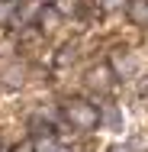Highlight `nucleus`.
I'll return each mask as SVG.
<instances>
[{
    "mask_svg": "<svg viewBox=\"0 0 148 152\" xmlns=\"http://www.w3.org/2000/svg\"><path fill=\"white\" fill-rule=\"evenodd\" d=\"M61 113H64V120L71 123L74 129H97L100 126V110L87 104V100H81V97H71V100H64V107H61Z\"/></svg>",
    "mask_w": 148,
    "mask_h": 152,
    "instance_id": "obj_1",
    "label": "nucleus"
},
{
    "mask_svg": "<svg viewBox=\"0 0 148 152\" xmlns=\"http://www.w3.org/2000/svg\"><path fill=\"white\" fill-rule=\"evenodd\" d=\"M84 84H87L90 91H97V94H106L110 88H113V68H110V65L90 68L87 75H84Z\"/></svg>",
    "mask_w": 148,
    "mask_h": 152,
    "instance_id": "obj_2",
    "label": "nucleus"
},
{
    "mask_svg": "<svg viewBox=\"0 0 148 152\" xmlns=\"http://www.w3.org/2000/svg\"><path fill=\"white\" fill-rule=\"evenodd\" d=\"M35 26L42 32H52L61 26V10L55 3H45V7H39V16H35Z\"/></svg>",
    "mask_w": 148,
    "mask_h": 152,
    "instance_id": "obj_3",
    "label": "nucleus"
},
{
    "mask_svg": "<svg viewBox=\"0 0 148 152\" xmlns=\"http://www.w3.org/2000/svg\"><path fill=\"white\" fill-rule=\"evenodd\" d=\"M126 16H129L135 26H145L148 29V0H129V3H126Z\"/></svg>",
    "mask_w": 148,
    "mask_h": 152,
    "instance_id": "obj_4",
    "label": "nucleus"
},
{
    "mask_svg": "<svg viewBox=\"0 0 148 152\" xmlns=\"http://www.w3.org/2000/svg\"><path fill=\"white\" fill-rule=\"evenodd\" d=\"M23 75H26L23 65H10V68L0 71V81H3V88H19L23 84Z\"/></svg>",
    "mask_w": 148,
    "mask_h": 152,
    "instance_id": "obj_5",
    "label": "nucleus"
},
{
    "mask_svg": "<svg viewBox=\"0 0 148 152\" xmlns=\"http://www.w3.org/2000/svg\"><path fill=\"white\" fill-rule=\"evenodd\" d=\"M110 68H113L116 75H122V78H132L139 65H135V58H132V55H122V52H119L116 58H113V65H110Z\"/></svg>",
    "mask_w": 148,
    "mask_h": 152,
    "instance_id": "obj_6",
    "label": "nucleus"
},
{
    "mask_svg": "<svg viewBox=\"0 0 148 152\" xmlns=\"http://www.w3.org/2000/svg\"><path fill=\"white\" fill-rule=\"evenodd\" d=\"M32 149L35 152H55L58 149V139H55L48 129H45V133H35V136H32Z\"/></svg>",
    "mask_w": 148,
    "mask_h": 152,
    "instance_id": "obj_7",
    "label": "nucleus"
},
{
    "mask_svg": "<svg viewBox=\"0 0 148 152\" xmlns=\"http://www.w3.org/2000/svg\"><path fill=\"white\" fill-rule=\"evenodd\" d=\"M100 120H106L110 126H113V129H116L119 123H122V117H119V110H116V107H106V110L100 113Z\"/></svg>",
    "mask_w": 148,
    "mask_h": 152,
    "instance_id": "obj_8",
    "label": "nucleus"
},
{
    "mask_svg": "<svg viewBox=\"0 0 148 152\" xmlns=\"http://www.w3.org/2000/svg\"><path fill=\"white\" fill-rule=\"evenodd\" d=\"M13 16V0H0V23H10Z\"/></svg>",
    "mask_w": 148,
    "mask_h": 152,
    "instance_id": "obj_9",
    "label": "nucleus"
},
{
    "mask_svg": "<svg viewBox=\"0 0 148 152\" xmlns=\"http://www.w3.org/2000/svg\"><path fill=\"white\" fill-rule=\"evenodd\" d=\"M74 49H77V45H64V49H61V55H58V65H68V61H74V55H77Z\"/></svg>",
    "mask_w": 148,
    "mask_h": 152,
    "instance_id": "obj_10",
    "label": "nucleus"
},
{
    "mask_svg": "<svg viewBox=\"0 0 148 152\" xmlns=\"http://www.w3.org/2000/svg\"><path fill=\"white\" fill-rule=\"evenodd\" d=\"M122 0H103V10H119Z\"/></svg>",
    "mask_w": 148,
    "mask_h": 152,
    "instance_id": "obj_11",
    "label": "nucleus"
},
{
    "mask_svg": "<svg viewBox=\"0 0 148 152\" xmlns=\"http://www.w3.org/2000/svg\"><path fill=\"white\" fill-rule=\"evenodd\" d=\"M13 152H35V149H32V139H26L23 146H16V149H13Z\"/></svg>",
    "mask_w": 148,
    "mask_h": 152,
    "instance_id": "obj_12",
    "label": "nucleus"
},
{
    "mask_svg": "<svg viewBox=\"0 0 148 152\" xmlns=\"http://www.w3.org/2000/svg\"><path fill=\"white\" fill-rule=\"evenodd\" d=\"M106 152H132V149H129V146H110Z\"/></svg>",
    "mask_w": 148,
    "mask_h": 152,
    "instance_id": "obj_13",
    "label": "nucleus"
},
{
    "mask_svg": "<svg viewBox=\"0 0 148 152\" xmlns=\"http://www.w3.org/2000/svg\"><path fill=\"white\" fill-rule=\"evenodd\" d=\"M55 152H71V149H61V146H58V149H55Z\"/></svg>",
    "mask_w": 148,
    "mask_h": 152,
    "instance_id": "obj_14",
    "label": "nucleus"
}]
</instances>
